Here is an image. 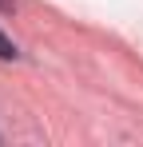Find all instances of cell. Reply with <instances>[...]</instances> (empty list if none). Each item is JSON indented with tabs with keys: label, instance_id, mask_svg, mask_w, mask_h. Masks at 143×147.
<instances>
[{
	"label": "cell",
	"instance_id": "obj_1",
	"mask_svg": "<svg viewBox=\"0 0 143 147\" xmlns=\"http://www.w3.org/2000/svg\"><path fill=\"white\" fill-rule=\"evenodd\" d=\"M0 60H16V44H12L4 32H0Z\"/></svg>",
	"mask_w": 143,
	"mask_h": 147
},
{
	"label": "cell",
	"instance_id": "obj_2",
	"mask_svg": "<svg viewBox=\"0 0 143 147\" xmlns=\"http://www.w3.org/2000/svg\"><path fill=\"white\" fill-rule=\"evenodd\" d=\"M0 8H12V0H0Z\"/></svg>",
	"mask_w": 143,
	"mask_h": 147
}]
</instances>
